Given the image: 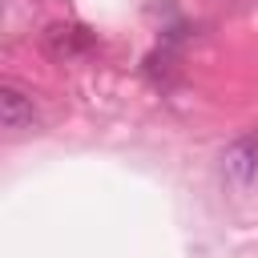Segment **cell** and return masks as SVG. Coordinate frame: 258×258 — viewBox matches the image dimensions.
I'll return each mask as SVG.
<instances>
[{"instance_id": "6da1fadb", "label": "cell", "mask_w": 258, "mask_h": 258, "mask_svg": "<svg viewBox=\"0 0 258 258\" xmlns=\"http://www.w3.org/2000/svg\"><path fill=\"white\" fill-rule=\"evenodd\" d=\"M222 177H226L230 185H238V189H246V185L258 177V137H254V133L238 137V141L222 153Z\"/></svg>"}, {"instance_id": "7a4b0ae2", "label": "cell", "mask_w": 258, "mask_h": 258, "mask_svg": "<svg viewBox=\"0 0 258 258\" xmlns=\"http://www.w3.org/2000/svg\"><path fill=\"white\" fill-rule=\"evenodd\" d=\"M0 125H4L8 133H24V129L36 125V109H32V101H28L20 89H12V85L0 89Z\"/></svg>"}, {"instance_id": "3957f363", "label": "cell", "mask_w": 258, "mask_h": 258, "mask_svg": "<svg viewBox=\"0 0 258 258\" xmlns=\"http://www.w3.org/2000/svg\"><path fill=\"white\" fill-rule=\"evenodd\" d=\"M44 44H48L52 56H81V52L93 48V32L77 28V24H56V28H48Z\"/></svg>"}]
</instances>
